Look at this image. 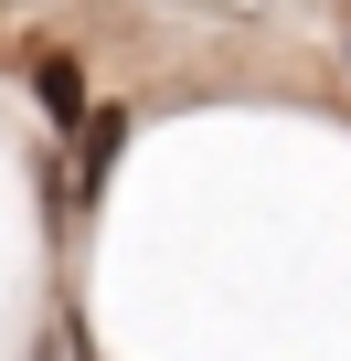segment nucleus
Instances as JSON below:
<instances>
[{
  "instance_id": "1",
  "label": "nucleus",
  "mask_w": 351,
  "mask_h": 361,
  "mask_svg": "<svg viewBox=\"0 0 351 361\" xmlns=\"http://www.w3.org/2000/svg\"><path fill=\"white\" fill-rule=\"evenodd\" d=\"M117 149H128V117H117V106H85V117H75V192H85V202L107 192Z\"/></svg>"
},
{
  "instance_id": "3",
  "label": "nucleus",
  "mask_w": 351,
  "mask_h": 361,
  "mask_svg": "<svg viewBox=\"0 0 351 361\" xmlns=\"http://www.w3.org/2000/svg\"><path fill=\"white\" fill-rule=\"evenodd\" d=\"M32 361H54V350H32Z\"/></svg>"
},
{
  "instance_id": "2",
  "label": "nucleus",
  "mask_w": 351,
  "mask_h": 361,
  "mask_svg": "<svg viewBox=\"0 0 351 361\" xmlns=\"http://www.w3.org/2000/svg\"><path fill=\"white\" fill-rule=\"evenodd\" d=\"M32 96H43L54 128H75V117H85V64H75V54H32Z\"/></svg>"
}]
</instances>
